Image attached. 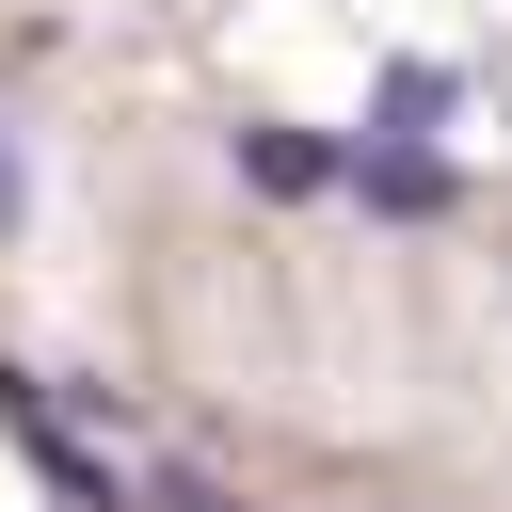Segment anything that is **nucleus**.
I'll use <instances>...</instances> for the list:
<instances>
[{
    "label": "nucleus",
    "instance_id": "1",
    "mask_svg": "<svg viewBox=\"0 0 512 512\" xmlns=\"http://www.w3.org/2000/svg\"><path fill=\"white\" fill-rule=\"evenodd\" d=\"M336 192H352L368 224H448V208H464L448 144H384V128H336Z\"/></svg>",
    "mask_w": 512,
    "mask_h": 512
},
{
    "label": "nucleus",
    "instance_id": "2",
    "mask_svg": "<svg viewBox=\"0 0 512 512\" xmlns=\"http://www.w3.org/2000/svg\"><path fill=\"white\" fill-rule=\"evenodd\" d=\"M0 432H16V448H32V480H48V496H64V512H144V496H128V480H112V464H96V448H80V416H64V400H48V384H32V368H0Z\"/></svg>",
    "mask_w": 512,
    "mask_h": 512
},
{
    "label": "nucleus",
    "instance_id": "3",
    "mask_svg": "<svg viewBox=\"0 0 512 512\" xmlns=\"http://www.w3.org/2000/svg\"><path fill=\"white\" fill-rule=\"evenodd\" d=\"M224 160H240L256 208H320V192H336V128H288V112H240Z\"/></svg>",
    "mask_w": 512,
    "mask_h": 512
},
{
    "label": "nucleus",
    "instance_id": "4",
    "mask_svg": "<svg viewBox=\"0 0 512 512\" xmlns=\"http://www.w3.org/2000/svg\"><path fill=\"white\" fill-rule=\"evenodd\" d=\"M448 112H464V80H448V64H384V80H368V128H384V144H432Z\"/></svg>",
    "mask_w": 512,
    "mask_h": 512
},
{
    "label": "nucleus",
    "instance_id": "5",
    "mask_svg": "<svg viewBox=\"0 0 512 512\" xmlns=\"http://www.w3.org/2000/svg\"><path fill=\"white\" fill-rule=\"evenodd\" d=\"M144 512H256V496H224L208 464H160V496H144Z\"/></svg>",
    "mask_w": 512,
    "mask_h": 512
},
{
    "label": "nucleus",
    "instance_id": "6",
    "mask_svg": "<svg viewBox=\"0 0 512 512\" xmlns=\"http://www.w3.org/2000/svg\"><path fill=\"white\" fill-rule=\"evenodd\" d=\"M16 208H32V176H16V128H0V224H16Z\"/></svg>",
    "mask_w": 512,
    "mask_h": 512
}]
</instances>
